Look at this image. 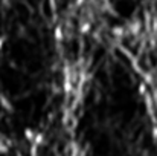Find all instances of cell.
<instances>
[{"label": "cell", "instance_id": "obj_7", "mask_svg": "<svg viewBox=\"0 0 157 156\" xmlns=\"http://www.w3.org/2000/svg\"><path fill=\"white\" fill-rule=\"evenodd\" d=\"M3 45H5V37H0V49L3 48Z\"/></svg>", "mask_w": 157, "mask_h": 156}, {"label": "cell", "instance_id": "obj_3", "mask_svg": "<svg viewBox=\"0 0 157 156\" xmlns=\"http://www.w3.org/2000/svg\"><path fill=\"white\" fill-rule=\"evenodd\" d=\"M55 38H56V40H61V38H63V32H61V28H56V29H55Z\"/></svg>", "mask_w": 157, "mask_h": 156}, {"label": "cell", "instance_id": "obj_1", "mask_svg": "<svg viewBox=\"0 0 157 156\" xmlns=\"http://www.w3.org/2000/svg\"><path fill=\"white\" fill-rule=\"evenodd\" d=\"M0 106H2L5 110H9V112L12 110V104L9 103V100H8L5 95H2V94H0Z\"/></svg>", "mask_w": 157, "mask_h": 156}, {"label": "cell", "instance_id": "obj_8", "mask_svg": "<svg viewBox=\"0 0 157 156\" xmlns=\"http://www.w3.org/2000/svg\"><path fill=\"white\" fill-rule=\"evenodd\" d=\"M153 136H154V138H157V127H156V129H153Z\"/></svg>", "mask_w": 157, "mask_h": 156}, {"label": "cell", "instance_id": "obj_2", "mask_svg": "<svg viewBox=\"0 0 157 156\" xmlns=\"http://www.w3.org/2000/svg\"><path fill=\"white\" fill-rule=\"evenodd\" d=\"M25 138L31 142H34V138H35V132L32 129H25Z\"/></svg>", "mask_w": 157, "mask_h": 156}, {"label": "cell", "instance_id": "obj_5", "mask_svg": "<svg viewBox=\"0 0 157 156\" xmlns=\"http://www.w3.org/2000/svg\"><path fill=\"white\" fill-rule=\"evenodd\" d=\"M113 32H114L116 35H122V34H124V29H122V28H114Z\"/></svg>", "mask_w": 157, "mask_h": 156}, {"label": "cell", "instance_id": "obj_4", "mask_svg": "<svg viewBox=\"0 0 157 156\" xmlns=\"http://www.w3.org/2000/svg\"><path fill=\"white\" fill-rule=\"evenodd\" d=\"M8 152V146H5V142L0 139V153H6Z\"/></svg>", "mask_w": 157, "mask_h": 156}, {"label": "cell", "instance_id": "obj_6", "mask_svg": "<svg viewBox=\"0 0 157 156\" xmlns=\"http://www.w3.org/2000/svg\"><path fill=\"white\" fill-rule=\"evenodd\" d=\"M145 84H140V87H139V90H140V94H145Z\"/></svg>", "mask_w": 157, "mask_h": 156}]
</instances>
